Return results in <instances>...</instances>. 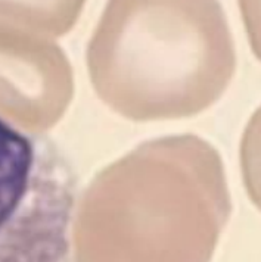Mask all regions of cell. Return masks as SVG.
<instances>
[{"label":"cell","instance_id":"obj_4","mask_svg":"<svg viewBox=\"0 0 261 262\" xmlns=\"http://www.w3.org/2000/svg\"><path fill=\"white\" fill-rule=\"evenodd\" d=\"M239 165L247 193L261 209V106L251 115L242 134Z\"/></svg>","mask_w":261,"mask_h":262},{"label":"cell","instance_id":"obj_2","mask_svg":"<svg viewBox=\"0 0 261 262\" xmlns=\"http://www.w3.org/2000/svg\"><path fill=\"white\" fill-rule=\"evenodd\" d=\"M77 194L58 144L0 114V262H74Z\"/></svg>","mask_w":261,"mask_h":262},{"label":"cell","instance_id":"obj_5","mask_svg":"<svg viewBox=\"0 0 261 262\" xmlns=\"http://www.w3.org/2000/svg\"><path fill=\"white\" fill-rule=\"evenodd\" d=\"M237 5L251 50L261 60V0H237Z\"/></svg>","mask_w":261,"mask_h":262},{"label":"cell","instance_id":"obj_3","mask_svg":"<svg viewBox=\"0 0 261 262\" xmlns=\"http://www.w3.org/2000/svg\"><path fill=\"white\" fill-rule=\"evenodd\" d=\"M84 5L86 0H0V12L58 37L74 28Z\"/></svg>","mask_w":261,"mask_h":262},{"label":"cell","instance_id":"obj_1","mask_svg":"<svg viewBox=\"0 0 261 262\" xmlns=\"http://www.w3.org/2000/svg\"><path fill=\"white\" fill-rule=\"evenodd\" d=\"M86 62L111 111L151 122L213 106L233 80L236 50L218 0H108Z\"/></svg>","mask_w":261,"mask_h":262}]
</instances>
